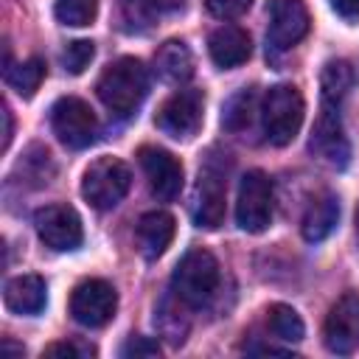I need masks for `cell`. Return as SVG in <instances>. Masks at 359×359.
<instances>
[{
  "label": "cell",
  "instance_id": "cell-1",
  "mask_svg": "<svg viewBox=\"0 0 359 359\" xmlns=\"http://www.w3.org/2000/svg\"><path fill=\"white\" fill-rule=\"evenodd\" d=\"M95 90L112 115L126 118L143 104V98L149 93V70L140 59L121 56L109 67H104Z\"/></svg>",
  "mask_w": 359,
  "mask_h": 359
},
{
  "label": "cell",
  "instance_id": "cell-2",
  "mask_svg": "<svg viewBox=\"0 0 359 359\" xmlns=\"http://www.w3.org/2000/svg\"><path fill=\"white\" fill-rule=\"evenodd\" d=\"M219 283H222V272H219V261L196 247V250H188L174 275H171V292L188 306V309H202L208 306L216 292H219Z\"/></svg>",
  "mask_w": 359,
  "mask_h": 359
},
{
  "label": "cell",
  "instance_id": "cell-3",
  "mask_svg": "<svg viewBox=\"0 0 359 359\" xmlns=\"http://www.w3.org/2000/svg\"><path fill=\"white\" fill-rule=\"evenodd\" d=\"M303 95L292 84H275L266 90L264 104H261V123L266 132V140L272 146H286L297 137L303 126Z\"/></svg>",
  "mask_w": 359,
  "mask_h": 359
},
{
  "label": "cell",
  "instance_id": "cell-4",
  "mask_svg": "<svg viewBox=\"0 0 359 359\" xmlns=\"http://www.w3.org/2000/svg\"><path fill=\"white\" fill-rule=\"evenodd\" d=\"M132 185V171L123 160L118 157H98L87 165L84 180H81V196L95 208V210H109L115 208Z\"/></svg>",
  "mask_w": 359,
  "mask_h": 359
},
{
  "label": "cell",
  "instance_id": "cell-5",
  "mask_svg": "<svg viewBox=\"0 0 359 359\" xmlns=\"http://www.w3.org/2000/svg\"><path fill=\"white\" fill-rule=\"evenodd\" d=\"M50 126H53V135L67 149H87L90 143H95V135H98L95 112L90 109L87 101L76 95H62L50 107Z\"/></svg>",
  "mask_w": 359,
  "mask_h": 359
},
{
  "label": "cell",
  "instance_id": "cell-6",
  "mask_svg": "<svg viewBox=\"0 0 359 359\" xmlns=\"http://www.w3.org/2000/svg\"><path fill=\"white\" fill-rule=\"evenodd\" d=\"M236 222L247 233H264L272 224V182L258 168L247 171L238 182Z\"/></svg>",
  "mask_w": 359,
  "mask_h": 359
},
{
  "label": "cell",
  "instance_id": "cell-7",
  "mask_svg": "<svg viewBox=\"0 0 359 359\" xmlns=\"http://www.w3.org/2000/svg\"><path fill=\"white\" fill-rule=\"evenodd\" d=\"M202 112H205V95L202 90L185 87L177 90L174 95H168L163 101V107L157 109V129L174 140H188L199 132L202 126Z\"/></svg>",
  "mask_w": 359,
  "mask_h": 359
},
{
  "label": "cell",
  "instance_id": "cell-8",
  "mask_svg": "<svg viewBox=\"0 0 359 359\" xmlns=\"http://www.w3.org/2000/svg\"><path fill=\"white\" fill-rule=\"evenodd\" d=\"M115 309H118V294H115L112 283H107L101 278L81 280L70 294V314L76 323H81L87 328L107 325L115 317Z\"/></svg>",
  "mask_w": 359,
  "mask_h": 359
},
{
  "label": "cell",
  "instance_id": "cell-9",
  "mask_svg": "<svg viewBox=\"0 0 359 359\" xmlns=\"http://www.w3.org/2000/svg\"><path fill=\"white\" fill-rule=\"evenodd\" d=\"M34 227L36 236L56 252H70L76 247H81L84 230H81V219L70 205H45L34 213Z\"/></svg>",
  "mask_w": 359,
  "mask_h": 359
},
{
  "label": "cell",
  "instance_id": "cell-10",
  "mask_svg": "<svg viewBox=\"0 0 359 359\" xmlns=\"http://www.w3.org/2000/svg\"><path fill=\"white\" fill-rule=\"evenodd\" d=\"M309 149H311V154H314L320 163H325V165H331V168H345V165H348L351 146H348V137H345V129H342L339 109L323 107V112H320V118H317V123H314Z\"/></svg>",
  "mask_w": 359,
  "mask_h": 359
},
{
  "label": "cell",
  "instance_id": "cell-11",
  "mask_svg": "<svg viewBox=\"0 0 359 359\" xmlns=\"http://www.w3.org/2000/svg\"><path fill=\"white\" fill-rule=\"evenodd\" d=\"M137 160H140V168L149 180V188L157 199L171 202V199L180 196V191H182V163L171 151L157 149V146H140Z\"/></svg>",
  "mask_w": 359,
  "mask_h": 359
},
{
  "label": "cell",
  "instance_id": "cell-12",
  "mask_svg": "<svg viewBox=\"0 0 359 359\" xmlns=\"http://www.w3.org/2000/svg\"><path fill=\"white\" fill-rule=\"evenodd\" d=\"M309 25H311V17L303 0H272L266 42L275 50H289L309 34Z\"/></svg>",
  "mask_w": 359,
  "mask_h": 359
},
{
  "label": "cell",
  "instance_id": "cell-13",
  "mask_svg": "<svg viewBox=\"0 0 359 359\" xmlns=\"http://www.w3.org/2000/svg\"><path fill=\"white\" fill-rule=\"evenodd\" d=\"M323 339L334 353H353L359 348V294L356 292L342 294L331 306L323 325Z\"/></svg>",
  "mask_w": 359,
  "mask_h": 359
},
{
  "label": "cell",
  "instance_id": "cell-14",
  "mask_svg": "<svg viewBox=\"0 0 359 359\" xmlns=\"http://www.w3.org/2000/svg\"><path fill=\"white\" fill-rule=\"evenodd\" d=\"M224 196H227V182L222 171L213 168L210 163L199 168L196 188H194V205H191L194 222L205 230H216L224 222Z\"/></svg>",
  "mask_w": 359,
  "mask_h": 359
},
{
  "label": "cell",
  "instance_id": "cell-15",
  "mask_svg": "<svg viewBox=\"0 0 359 359\" xmlns=\"http://www.w3.org/2000/svg\"><path fill=\"white\" fill-rule=\"evenodd\" d=\"M208 50H210V59H213L219 67L230 70V67H238V65H244V62L250 59L252 42H250V34H247L244 28L224 22V25H219V28L210 34Z\"/></svg>",
  "mask_w": 359,
  "mask_h": 359
},
{
  "label": "cell",
  "instance_id": "cell-16",
  "mask_svg": "<svg viewBox=\"0 0 359 359\" xmlns=\"http://www.w3.org/2000/svg\"><path fill=\"white\" fill-rule=\"evenodd\" d=\"M174 230H177V222L171 213L165 210H149L137 219L135 224V238H137V247L146 258H160L168 244L174 241Z\"/></svg>",
  "mask_w": 359,
  "mask_h": 359
},
{
  "label": "cell",
  "instance_id": "cell-17",
  "mask_svg": "<svg viewBox=\"0 0 359 359\" xmlns=\"http://www.w3.org/2000/svg\"><path fill=\"white\" fill-rule=\"evenodd\" d=\"M3 300L14 314H39L48 300V286L39 275H17L6 283Z\"/></svg>",
  "mask_w": 359,
  "mask_h": 359
},
{
  "label": "cell",
  "instance_id": "cell-18",
  "mask_svg": "<svg viewBox=\"0 0 359 359\" xmlns=\"http://www.w3.org/2000/svg\"><path fill=\"white\" fill-rule=\"evenodd\" d=\"M157 76L168 84H182L194 76V53L182 39H168L154 53Z\"/></svg>",
  "mask_w": 359,
  "mask_h": 359
},
{
  "label": "cell",
  "instance_id": "cell-19",
  "mask_svg": "<svg viewBox=\"0 0 359 359\" xmlns=\"http://www.w3.org/2000/svg\"><path fill=\"white\" fill-rule=\"evenodd\" d=\"M337 222H339V202H337V196L334 194H320V196L311 199V205L303 213V222H300L303 238L306 241H323V238L331 236Z\"/></svg>",
  "mask_w": 359,
  "mask_h": 359
},
{
  "label": "cell",
  "instance_id": "cell-20",
  "mask_svg": "<svg viewBox=\"0 0 359 359\" xmlns=\"http://www.w3.org/2000/svg\"><path fill=\"white\" fill-rule=\"evenodd\" d=\"M353 81H356V73L348 62L342 59H334L323 67L320 73V93H323V107H334L339 109L342 101L348 98V93L353 90Z\"/></svg>",
  "mask_w": 359,
  "mask_h": 359
},
{
  "label": "cell",
  "instance_id": "cell-21",
  "mask_svg": "<svg viewBox=\"0 0 359 359\" xmlns=\"http://www.w3.org/2000/svg\"><path fill=\"white\" fill-rule=\"evenodd\" d=\"M118 3H121L123 20L132 28H149V25L160 22L163 17L180 11L185 0H118Z\"/></svg>",
  "mask_w": 359,
  "mask_h": 359
},
{
  "label": "cell",
  "instance_id": "cell-22",
  "mask_svg": "<svg viewBox=\"0 0 359 359\" xmlns=\"http://www.w3.org/2000/svg\"><path fill=\"white\" fill-rule=\"evenodd\" d=\"M185 309H188V306H185L174 292H168V294L160 300V306H157L154 323H157L160 334H163L171 345H182V342H185V334H188V325H191Z\"/></svg>",
  "mask_w": 359,
  "mask_h": 359
},
{
  "label": "cell",
  "instance_id": "cell-23",
  "mask_svg": "<svg viewBox=\"0 0 359 359\" xmlns=\"http://www.w3.org/2000/svg\"><path fill=\"white\" fill-rule=\"evenodd\" d=\"M3 76H6V84H8L11 90H17L22 98H31V95L39 90L42 79H45V62L36 59V56H34V59H25V62H20V65L6 62Z\"/></svg>",
  "mask_w": 359,
  "mask_h": 359
},
{
  "label": "cell",
  "instance_id": "cell-24",
  "mask_svg": "<svg viewBox=\"0 0 359 359\" xmlns=\"http://www.w3.org/2000/svg\"><path fill=\"white\" fill-rule=\"evenodd\" d=\"M266 325L283 342H300L303 334H306V325H303L300 314L286 303H272L266 309Z\"/></svg>",
  "mask_w": 359,
  "mask_h": 359
},
{
  "label": "cell",
  "instance_id": "cell-25",
  "mask_svg": "<svg viewBox=\"0 0 359 359\" xmlns=\"http://www.w3.org/2000/svg\"><path fill=\"white\" fill-rule=\"evenodd\" d=\"M252 112H255V93L252 90H238L227 104H224V112H222V123L224 129L230 132H244L252 121Z\"/></svg>",
  "mask_w": 359,
  "mask_h": 359
},
{
  "label": "cell",
  "instance_id": "cell-26",
  "mask_svg": "<svg viewBox=\"0 0 359 359\" xmlns=\"http://www.w3.org/2000/svg\"><path fill=\"white\" fill-rule=\"evenodd\" d=\"M56 20L62 25H73V28H81V25H90L98 14V0H56Z\"/></svg>",
  "mask_w": 359,
  "mask_h": 359
},
{
  "label": "cell",
  "instance_id": "cell-27",
  "mask_svg": "<svg viewBox=\"0 0 359 359\" xmlns=\"http://www.w3.org/2000/svg\"><path fill=\"white\" fill-rule=\"evenodd\" d=\"M93 56H95V45H93L90 39H76V42H70V45L65 48L62 62H65V70H67V73L79 76V73H84V70L90 67Z\"/></svg>",
  "mask_w": 359,
  "mask_h": 359
},
{
  "label": "cell",
  "instance_id": "cell-28",
  "mask_svg": "<svg viewBox=\"0 0 359 359\" xmlns=\"http://www.w3.org/2000/svg\"><path fill=\"white\" fill-rule=\"evenodd\" d=\"M123 359H149V356H160V345L151 337H129L121 348Z\"/></svg>",
  "mask_w": 359,
  "mask_h": 359
},
{
  "label": "cell",
  "instance_id": "cell-29",
  "mask_svg": "<svg viewBox=\"0 0 359 359\" xmlns=\"http://www.w3.org/2000/svg\"><path fill=\"white\" fill-rule=\"evenodd\" d=\"M95 348L93 345H81L76 339H65V342H53L42 351V356H65V359H84V356H93Z\"/></svg>",
  "mask_w": 359,
  "mask_h": 359
},
{
  "label": "cell",
  "instance_id": "cell-30",
  "mask_svg": "<svg viewBox=\"0 0 359 359\" xmlns=\"http://www.w3.org/2000/svg\"><path fill=\"white\" fill-rule=\"evenodd\" d=\"M205 6L219 20H236L252 6V0H205Z\"/></svg>",
  "mask_w": 359,
  "mask_h": 359
},
{
  "label": "cell",
  "instance_id": "cell-31",
  "mask_svg": "<svg viewBox=\"0 0 359 359\" xmlns=\"http://www.w3.org/2000/svg\"><path fill=\"white\" fill-rule=\"evenodd\" d=\"M331 6L342 20H359V0H331Z\"/></svg>",
  "mask_w": 359,
  "mask_h": 359
},
{
  "label": "cell",
  "instance_id": "cell-32",
  "mask_svg": "<svg viewBox=\"0 0 359 359\" xmlns=\"http://www.w3.org/2000/svg\"><path fill=\"white\" fill-rule=\"evenodd\" d=\"M3 123H6V129H3V149H8V143H11V132H14V126H11V109L3 104Z\"/></svg>",
  "mask_w": 359,
  "mask_h": 359
},
{
  "label": "cell",
  "instance_id": "cell-33",
  "mask_svg": "<svg viewBox=\"0 0 359 359\" xmlns=\"http://www.w3.org/2000/svg\"><path fill=\"white\" fill-rule=\"evenodd\" d=\"M244 351H250V353H289L286 348H275V345H244Z\"/></svg>",
  "mask_w": 359,
  "mask_h": 359
},
{
  "label": "cell",
  "instance_id": "cell-34",
  "mask_svg": "<svg viewBox=\"0 0 359 359\" xmlns=\"http://www.w3.org/2000/svg\"><path fill=\"white\" fill-rule=\"evenodd\" d=\"M0 351H3L6 356H22V353H25V348H22V345H14L11 339H3V345H0Z\"/></svg>",
  "mask_w": 359,
  "mask_h": 359
},
{
  "label": "cell",
  "instance_id": "cell-35",
  "mask_svg": "<svg viewBox=\"0 0 359 359\" xmlns=\"http://www.w3.org/2000/svg\"><path fill=\"white\" fill-rule=\"evenodd\" d=\"M356 238H359V210H356Z\"/></svg>",
  "mask_w": 359,
  "mask_h": 359
}]
</instances>
